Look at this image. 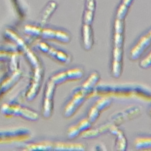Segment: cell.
Returning a JSON list of instances; mask_svg holds the SVG:
<instances>
[{"mask_svg": "<svg viewBox=\"0 0 151 151\" xmlns=\"http://www.w3.org/2000/svg\"><path fill=\"white\" fill-rule=\"evenodd\" d=\"M93 95L108 97L151 101V89L138 84H102L97 85Z\"/></svg>", "mask_w": 151, "mask_h": 151, "instance_id": "obj_1", "label": "cell"}, {"mask_svg": "<svg viewBox=\"0 0 151 151\" xmlns=\"http://www.w3.org/2000/svg\"><path fill=\"white\" fill-rule=\"evenodd\" d=\"M100 79L98 72L93 71L79 86L74 89L63 109V115L68 118L72 116L84 103L93 96L95 87Z\"/></svg>", "mask_w": 151, "mask_h": 151, "instance_id": "obj_2", "label": "cell"}, {"mask_svg": "<svg viewBox=\"0 0 151 151\" xmlns=\"http://www.w3.org/2000/svg\"><path fill=\"white\" fill-rule=\"evenodd\" d=\"M140 109L139 107H130L123 109L113 114L111 118L105 123L94 129H90L81 134L83 138L90 139L99 136L107 132L114 126L129 121L137 117L140 113Z\"/></svg>", "mask_w": 151, "mask_h": 151, "instance_id": "obj_3", "label": "cell"}, {"mask_svg": "<svg viewBox=\"0 0 151 151\" xmlns=\"http://www.w3.org/2000/svg\"><path fill=\"white\" fill-rule=\"evenodd\" d=\"M123 20L116 18L114 24V33L113 40L112 61L111 72L113 77L118 78L122 70V60L123 53Z\"/></svg>", "mask_w": 151, "mask_h": 151, "instance_id": "obj_4", "label": "cell"}, {"mask_svg": "<svg viewBox=\"0 0 151 151\" xmlns=\"http://www.w3.org/2000/svg\"><path fill=\"white\" fill-rule=\"evenodd\" d=\"M23 150H84L85 146L79 143L61 141H40L26 143Z\"/></svg>", "mask_w": 151, "mask_h": 151, "instance_id": "obj_5", "label": "cell"}, {"mask_svg": "<svg viewBox=\"0 0 151 151\" xmlns=\"http://www.w3.org/2000/svg\"><path fill=\"white\" fill-rule=\"evenodd\" d=\"M0 112L5 117H21L31 122L37 121L40 117L38 113L35 110L15 101L2 104Z\"/></svg>", "mask_w": 151, "mask_h": 151, "instance_id": "obj_6", "label": "cell"}, {"mask_svg": "<svg viewBox=\"0 0 151 151\" xmlns=\"http://www.w3.org/2000/svg\"><path fill=\"white\" fill-rule=\"evenodd\" d=\"M95 9V0H85V7L83 15L82 42L83 48L86 50H90L93 45V40L91 25L94 17Z\"/></svg>", "mask_w": 151, "mask_h": 151, "instance_id": "obj_7", "label": "cell"}, {"mask_svg": "<svg viewBox=\"0 0 151 151\" xmlns=\"http://www.w3.org/2000/svg\"><path fill=\"white\" fill-rule=\"evenodd\" d=\"M32 136L29 129L19 127L0 130V143L27 142Z\"/></svg>", "mask_w": 151, "mask_h": 151, "instance_id": "obj_8", "label": "cell"}, {"mask_svg": "<svg viewBox=\"0 0 151 151\" xmlns=\"http://www.w3.org/2000/svg\"><path fill=\"white\" fill-rule=\"evenodd\" d=\"M27 32L31 35L40 36L44 38L54 40L61 42L67 43L70 41V35L69 34L63 30L52 28L38 29L36 27H29L26 28Z\"/></svg>", "mask_w": 151, "mask_h": 151, "instance_id": "obj_9", "label": "cell"}, {"mask_svg": "<svg viewBox=\"0 0 151 151\" xmlns=\"http://www.w3.org/2000/svg\"><path fill=\"white\" fill-rule=\"evenodd\" d=\"M56 86V84L49 78L44 87L41 104V113L45 119L50 118L52 114L54 97Z\"/></svg>", "mask_w": 151, "mask_h": 151, "instance_id": "obj_10", "label": "cell"}, {"mask_svg": "<svg viewBox=\"0 0 151 151\" xmlns=\"http://www.w3.org/2000/svg\"><path fill=\"white\" fill-rule=\"evenodd\" d=\"M44 73L43 67L32 70L30 81L25 92V97L28 101H32L39 93L44 77Z\"/></svg>", "mask_w": 151, "mask_h": 151, "instance_id": "obj_11", "label": "cell"}, {"mask_svg": "<svg viewBox=\"0 0 151 151\" xmlns=\"http://www.w3.org/2000/svg\"><path fill=\"white\" fill-rule=\"evenodd\" d=\"M37 47L42 52L60 63L67 64L71 61V57L68 53L45 42H40Z\"/></svg>", "mask_w": 151, "mask_h": 151, "instance_id": "obj_12", "label": "cell"}, {"mask_svg": "<svg viewBox=\"0 0 151 151\" xmlns=\"http://www.w3.org/2000/svg\"><path fill=\"white\" fill-rule=\"evenodd\" d=\"M12 40L14 41L17 45V48L19 53L22 54L25 58L27 61L28 63L31 67V70L42 67V63L38 58V55L33 52V51L21 39L17 36H12Z\"/></svg>", "mask_w": 151, "mask_h": 151, "instance_id": "obj_13", "label": "cell"}, {"mask_svg": "<svg viewBox=\"0 0 151 151\" xmlns=\"http://www.w3.org/2000/svg\"><path fill=\"white\" fill-rule=\"evenodd\" d=\"M83 70L80 67H75L67 70L58 71L54 73L50 77V79L57 86L68 81L80 80L83 77Z\"/></svg>", "mask_w": 151, "mask_h": 151, "instance_id": "obj_14", "label": "cell"}, {"mask_svg": "<svg viewBox=\"0 0 151 151\" xmlns=\"http://www.w3.org/2000/svg\"><path fill=\"white\" fill-rule=\"evenodd\" d=\"M18 53L17 48L0 46V62L7 63L9 71L19 69Z\"/></svg>", "mask_w": 151, "mask_h": 151, "instance_id": "obj_15", "label": "cell"}, {"mask_svg": "<svg viewBox=\"0 0 151 151\" xmlns=\"http://www.w3.org/2000/svg\"><path fill=\"white\" fill-rule=\"evenodd\" d=\"M151 45V29L143 35L132 48L129 57L132 61L137 60Z\"/></svg>", "mask_w": 151, "mask_h": 151, "instance_id": "obj_16", "label": "cell"}, {"mask_svg": "<svg viewBox=\"0 0 151 151\" xmlns=\"http://www.w3.org/2000/svg\"><path fill=\"white\" fill-rule=\"evenodd\" d=\"M111 100L110 97L103 96L99 99L90 109L86 117L93 124L98 119L100 112L107 109L110 105Z\"/></svg>", "mask_w": 151, "mask_h": 151, "instance_id": "obj_17", "label": "cell"}, {"mask_svg": "<svg viewBox=\"0 0 151 151\" xmlns=\"http://www.w3.org/2000/svg\"><path fill=\"white\" fill-rule=\"evenodd\" d=\"M91 125L92 123L87 117L80 119L77 123L68 127L67 132V136L69 139H73L81 134L84 132L90 129Z\"/></svg>", "mask_w": 151, "mask_h": 151, "instance_id": "obj_18", "label": "cell"}, {"mask_svg": "<svg viewBox=\"0 0 151 151\" xmlns=\"http://www.w3.org/2000/svg\"><path fill=\"white\" fill-rule=\"evenodd\" d=\"M21 71L19 69L13 71H9L0 82V88L2 94L11 89L17 84L21 77Z\"/></svg>", "mask_w": 151, "mask_h": 151, "instance_id": "obj_19", "label": "cell"}, {"mask_svg": "<svg viewBox=\"0 0 151 151\" xmlns=\"http://www.w3.org/2000/svg\"><path fill=\"white\" fill-rule=\"evenodd\" d=\"M116 138V145L117 150H124L127 147V140L123 132L117 126L111 127L109 131Z\"/></svg>", "mask_w": 151, "mask_h": 151, "instance_id": "obj_20", "label": "cell"}, {"mask_svg": "<svg viewBox=\"0 0 151 151\" xmlns=\"http://www.w3.org/2000/svg\"><path fill=\"white\" fill-rule=\"evenodd\" d=\"M133 0H122L116 12V18L124 20L126 15L129 8Z\"/></svg>", "mask_w": 151, "mask_h": 151, "instance_id": "obj_21", "label": "cell"}, {"mask_svg": "<svg viewBox=\"0 0 151 151\" xmlns=\"http://www.w3.org/2000/svg\"><path fill=\"white\" fill-rule=\"evenodd\" d=\"M136 148L146 149L151 148V136H143L137 137L134 143Z\"/></svg>", "mask_w": 151, "mask_h": 151, "instance_id": "obj_22", "label": "cell"}, {"mask_svg": "<svg viewBox=\"0 0 151 151\" xmlns=\"http://www.w3.org/2000/svg\"><path fill=\"white\" fill-rule=\"evenodd\" d=\"M2 91H1V88H0V96L2 95Z\"/></svg>", "mask_w": 151, "mask_h": 151, "instance_id": "obj_23", "label": "cell"}, {"mask_svg": "<svg viewBox=\"0 0 151 151\" xmlns=\"http://www.w3.org/2000/svg\"><path fill=\"white\" fill-rule=\"evenodd\" d=\"M150 116H151V107H150Z\"/></svg>", "mask_w": 151, "mask_h": 151, "instance_id": "obj_24", "label": "cell"}]
</instances>
